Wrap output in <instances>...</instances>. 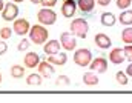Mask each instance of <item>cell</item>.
<instances>
[{
  "instance_id": "cell-1",
  "label": "cell",
  "mask_w": 132,
  "mask_h": 103,
  "mask_svg": "<svg viewBox=\"0 0 132 103\" xmlns=\"http://www.w3.org/2000/svg\"><path fill=\"white\" fill-rule=\"evenodd\" d=\"M48 37H49V33L45 28V25L37 23V25L31 26V29H29V40L32 42L34 45H45L48 42Z\"/></svg>"
},
{
  "instance_id": "cell-2",
  "label": "cell",
  "mask_w": 132,
  "mask_h": 103,
  "mask_svg": "<svg viewBox=\"0 0 132 103\" xmlns=\"http://www.w3.org/2000/svg\"><path fill=\"white\" fill-rule=\"evenodd\" d=\"M69 29H71V33L74 35H77V37H80V38H86L88 31H89V25H88L86 19H81V17H80V19H75V20L71 22Z\"/></svg>"
},
{
  "instance_id": "cell-3",
  "label": "cell",
  "mask_w": 132,
  "mask_h": 103,
  "mask_svg": "<svg viewBox=\"0 0 132 103\" xmlns=\"http://www.w3.org/2000/svg\"><path fill=\"white\" fill-rule=\"evenodd\" d=\"M74 62H75V65H78L81 68H86L92 62V52L88 48L75 49V52H74Z\"/></svg>"
},
{
  "instance_id": "cell-4",
  "label": "cell",
  "mask_w": 132,
  "mask_h": 103,
  "mask_svg": "<svg viewBox=\"0 0 132 103\" xmlns=\"http://www.w3.org/2000/svg\"><path fill=\"white\" fill-rule=\"evenodd\" d=\"M37 20H38V23H42L45 26H49V25L55 23L57 14H55V11L49 9V8H43V9H40L37 12Z\"/></svg>"
},
{
  "instance_id": "cell-5",
  "label": "cell",
  "mask_w": 132,
  "mask_h": 103,
  "mask_svg": "<svg viewBox=\"0 0 132 103\" xmlns=\"http://www.w3.org/2000/svg\"><path fill=\"white\" fill-rule=\"evenodd\" d=\"M19 15V8L14 2H9L5 5L3 11H2V19L6 20V22H14Z\"/></svg>"
},
{
  "instance_id": "cell-6",
  "label": "cell",
  "mask_w": 132,
  "mask_h": 103,
  "mask_svg": "<svg viewBox=\"0 0 132 103\" xmlns=\"http://www.w3.org/2000/svg\"><path fill=\"white\" fill-rule=\"evenodd\" d=\"M12 29H14L15 34H19L20 37H23V35L29 34L31 25H29V22H28L26 19H15L14 23H12Z\"/></svg>"
},
{
  "instance_id": "cell-7",
  "label": "cell",
  "mask_w": 132,
  "mask_h": 103,
  "mask_svg": "<svg viewBox=\"0 0 132 103\" xmlns=\"http://www.w3.org/2000/svg\"><path fill=\"white\" fill-rule=\"evenodd\" d=\"M60 43H62V48L65 51H75V46H77V42L74 38V35L69 34V33H62L60 35Z\"/></svg>"
},
{
  "instance_id": "cell-8",
  "label": "cell",
  "mask_w": 132,
  "mask_h": 103,
  "mask_svg": "<svg viewBox=\"0 0 132 103\" xmlns=\"http://www.w3.org/2000/svg\"><path fill=\"white\" fill-rule=\"evenodd\" d=\"M75 11H77V2L75 0H63L62 3V14L66 19H71L75 15Z\"/></svg>"
},
{
  "instance_id": "cell-9",
  "label": "cell",
  "mask_w": 132,
  "mask_h": 103,
  "mask_svg": "<svg viewBox=\"0 0 132 103\" xmlns=\"http://www.w3.org/2000/svg\"><path fill=\"white\" fill-rule=\"evenodd\" d=\"M109 60L114 63V65H120L126 60V56H125V49L123 48H115L109 52Z\"/></svg>"
},
{
  "instance_id": "cell-10",
  "label": "cell",
  "mask_w": 132,
  "mask_h": 103,
  "mask_svg": "<svg viewBox=\"0 0 132 103\" xmlns=\"http://www.w3.org/2000/svg\"><path fill=\"white\" fill-rule=\"evenodd\" d=\"M89 68H91V71H95V72H106L108 71V60L104 57H97L91 62Z\"/></svg>"
},
{
  "instance_id": "cell-11",
  "label": "cell",
  "mask_w": 132,
  "mask_h": 103,
  "mask_svg": "<svg viewBox=\"0 0 132 103\" xmlns=\"http://www.w3.org/2000/svg\"><path fill=\"white\" fill-rule=\"evenodd\" d=\"M94 42H95V45L98 46L100 49H109V48L112 46V40H111V38H109L106 34H103V33L95 34V37H94Z\"/></svg>"
},
{
  "instance_id": "cell-12",
  "label": "cell",
  "mask_w": 132,
  "mask_h": 103,
  "mask_svg": "<svg viewBox=\"0 0 132 103\" xmlns=\"http://www.w3.org/2000/svg\"><path fill=\"white\" fill-rule=\"evenodd\" d=\"M60 48H62V43L57 42V40H48L43 46V51L45 54L48 56H54V54H59L60 52Z\"/></svg>"
},
{
  "instance_id": "cell-13",
  "label": "cell",
  "mask_w": 132,
  "mask_h": 103,
  "mask_svg": "<svg viewBox=\"0 0 132 103\" xmlns=\"http://www.w3.org/2000/svg\"><path fill=\"white\" fill-rule=\"evenodd\" d=\"M38 72L42 74V77H45V78H49V77H52V74H54V65L52 63H49L48 60L46 62H40L38 63Z\"/></svg>"
},
{
  "instance_id": "cell-14",
  "label": "cell",
  "mask_w": 132,
  "mask_h": 103,
  "mask_svg": "<svg viewBox=\"0 0 132 103\" xmlns=\"http://www.w3.org/2000/svg\"><path fill=\"white\" fill-rule=\"evenodd\" d=\"M23 63H25L26 68L34 69V68L38 66V63H40V57H38L37 52H28V54L25 56V59H23Z\"/></svg>"
},
{
  "instance_id": "cell-15",
  "label": "cell",
  "mask_w": 132,
  "mask_h": 103,
  "mask_svg": "<svg viewBox=\"0 0 132 103\" xmlns=\"http://www.w3.org/2000/svg\"><path fill=\"white\" fill-rule=\"evenodd\" d=\"M46 60H48L49 63H52V65H57V66H63V65L66 63V60H68V56H66V52H59V54L49 56Z\"/></svg>"
},
{
  "instance_id": "cell-16",
  "label": "cell",
  "mask_w": 132,
  "mask_h": 103,
  "mask_svg": "<svg viewBox=\"0 0 132 103\" xmlns=\"http://www.w3.org/2000/svg\"><path fill=\"white\" fill-rule=\"evenodd\" d=\"M115 22H117V17L112 14V12H103L101 14V17H100V23L103 25V26H114L115 25Z\"/></svg>"
},
{
  "instance_id": "cell-17",
  "label": "cell",
  "mask_w": 132,
  "mask_h": 103,
  "mask_svg": "<svg viewBox=\"0 0 132 103\" xmlns=\"http://www.w3.org/2000/svg\"><path fill=\"white\" fill-rule=\"evenodd\" d=\"M95 0H78L77 2V6L83 11V12H91L94 8H95Z\"/></svg>"
},
{
  "instance_id": "cell-18",
  "label": "cell",
  "mask_w": 132,
  "mask_h": 103,
  "mask_svg": "<svg viewBox=\"0 0 132 103\" xmlns=\"http://www.w3.org/2000/svg\"><path fill=\"white\" fill-rule=\"evenodd\" d=\"M83 83L88 85V86H95V85L100 83L98 75H95L94 72H85L83 74Z\"/></svg>"
},
{
  "instance_id": "cell-19",
  "label": "cell",
  "mask_w": 132,
  "mask_h": 103,
  "mask_svg": "<svg viewBox=\"0 0 132 103\" xmlns=\"http://www.w3.org/2000/svg\"><path fill=\"white\" fill-rule=\"evenodd\" d=\"M118 22L125 26H131L132 25V9H125L120 15H118Z\"/></svg>"
},
{
  "instance_id": "cell-20",
  "label": "cell",
  "mask_w": 132,
  "mask_h": 103,
  "mask_svg": "<svg viewBox=\"0 0 132 103\" xmlns=\"http://www.w3.org/2000/svg\"><path fill=\"white\" fill-rule=\"evenodd\" d=\"M26 83L29 86H38V85H42V74L40 72L38 74H29L26 77Z\"/></svg>"
},
{
  "instance_id": "cell-21",
  "label": "cell",
  "mask_w": 132,
  "mask_h": 103,
  "mask_svg": "<svg viewBox=\"0 0 132 103\" xmlns=\"http://www.w3.org/2000/svg\"><path fill=\"white\" fill-rule=\"evenodd\" d=\"M121 40L125 45H132V26H126L121 31Z\"/></svg>"
},
{
  "instance_id": "cell-22",
  "label": "cell",
  "mask_w": 132,
  "mask_h": 103,
  "mask_svg": "<svg viewBox=\"0 0 132 103\" xmlns=\"http://www.w3.org/2000/svg\"><path fill=\"white\" fill-rule=\"evenodd\" d=\"M25 68L26 66H20V65H12L11 66V75L14 78H22L25 75Z\"/></svg>"
},
{
  "instance_id": "cell-23",
  "label": "cell",
  "mask_w": 132,
  "mask_h": 103,
  "mask_svg": "<svg viewBox=\"0 0 132 103\" xmlns=\"http://www.w3.org/2000/svg\"><path fill=\"white\" fill-rule=\"evenodd\" d=\"M115 80H117V83H120V85H128L129 75H128L126 72H123V71H118V72L115 74Z\"/></svg>"
},
{
  "instance_id": "cell-24",
  "label": "cell",
  "mask_w": 132,
  "mask_h": 103,
  "mask_svg": "<svg viewBox=\"0 0 132 103\" xmlns=\"http://www.w3.org/2000/svg\"><path fill=\"white\" fill-rule=\"evenodd\" d=\"M69 83H71V78H69L68 75H59L57 80H55V85L60 86V88H63V86H69Z\"/></svg>"
},
{
  "instance_id": "cell-25",
  "label": "cell",
  "mask_w": 132,
  "mask_h": 103,
  "mask_svg": "<svg viewBox=\"0 0 132 103\" xmlns=\"http://www.w3.org/2000/svg\"><path fill=\"white\" fill-rule=\"evenodd\" d=\"M12 31H14V29H11L9 26H3V28H0V37H2L3 40H8V38L12 35Z\"/></svg>"
},
{
  "instance_id": "cell-26",
  "label": "cell",
  "mask_w": 132,
  "mask_h": 103,
  "mask_svg": "<svg viewBox=\"0 0 132 103\" xmlns=\"http://www.w3.org/2000/svg\"><path fill=\"white\" fill-rule=\"evenodd\" d=\"M29 43H31V40H28V38H23L19 45H17V49L20 51V52H25V51H28V48H29Z\"/></svg>"
},
{
  "instance_id": "cell-27",
  "label": "cell",
  "mask_w": 132,
  "mask_h": 103,
  "mask_svg": "<svg viewBox=\"0 0 132 103\" xmlns=\"http://www.w3.org/2000/svg\"><path fill=\"white\" fill-rule=\"evenodd\" d=\"M131 3H132V0H117V8L125 11V9H128L131 6Z\"/></svg>"
},
{
  "instance_id": "cell-28",
  "label": "cell",
  "mask_w": 132,
  "mask_h": 103,
  "mask_svg": "<svg viewBox=\"0 0 132 103\" xmlns=\"http://www.w3.org/2000/svg\"><path fill=\"white\" fill-rule=\"evenodd\" d=\"M123 49H125V56H126V60L132 62V45H126Z\"/></svg>"
},
{
  "instance_id": "cell-29",
  "label": "cell",
  "mask_w": 132,
  "mask_h": 103,
  "mask_svg": "<svg viewBox=\"0 0 132 103\" xmlns=\"http://www.w3.org/2000/svg\"><path fill=\"white\" fill-rule=\"evenodd\" d=\"M57 2L59 0H42V5H43V8H54L57 5Z\"/></svg>"
},
{
  "instance_id": "cell-30",
  "label": "cell",
  "mask_w": 132,
  "mask_h": 103,
  "mask_svg": "<svg viewBox=\"0 0 132 103\" xmlns=\"http://www.w3.org/2000/svg\"><path fill=\"white\" fill-rule=\"evenodd\" d=\"M6 51H8V45H6V43L2 40V42H0V56H3Z\"/></svg>"
},
{
  "instance_id": "cell-31",
  "label": "cell",
  "mask_w": 132,
  "mask_h": 103,
  "mask_svg": "<svg viewBox=\"0 0 132 103\" xmlns=\"http://www.w3.org/2000/svg\"><path fill=\"white\" fill-rule=\"evenodd\" d=\"M97 3H98L100 6H108L109 3H111V0H95Z\"/></svg>"
},
{
  "instance_id": "cell-32",
  "label": "cell",
  "mask_w": 132,
  "mask_h": 103,
  "mask_svg": "<svg viewBox=\"0 0 132 103\" xmlns=\"http://www.w3.org/2000/svg\"><path fill=\"white\" fill-rule=\"evenodd\" d=\"M126 74H128L129 77H132V62H131V63H129V66L126 68Z\"/></svg>"
},
{
  "instance_id": "cell-33",
  "label": "cell",
  "mask_w": 132,
  "mask_h": 103,
  "mask_svg": "<svg viewBox=\"0 0 132 103\" xmlns=\"http://www.w3.org/2000/svg\"><path fill=\"white\" fill-rule=\"evenodd\" d=\"M31 3H34V5H40L42 3V0H29Z\"/></svg>"
},
{
  "instance_id": "cell-34",
  "label": "cell",
  "mask_w": 132,
  "mask_h": 103,
  "mask_svg": "<svg viewBox=\"0 0 132 103\" xmlns=\"http://www.w3.org/2000/svg\"><path fill=\"white\" fill-rule=\"evenodd\" d=\"M3 8H5V3H3V0H0V12L3 11Z\"/></svg>"
},
{
  "instance_id": "cell-35",
  "label": "cell",
  "mask_w": 132,
  "mask_h": 103,
  "mask_svg": "<svg viewBox=\"0 0 132 103\" xmlns=\"http://www.w3.org/2000/svg\"><path fill=\"white\" fill-rule=\"evenodd\" d=\"M14 3H22V2H25V0H12Z\"/></svg>"
},
{
  "instance_id": "cell-36",
  "label": "cell",
  "mask_w": 132,
  "mask_h": 103,
  "mask_svg": "<svg viewBox=\"0 0 132 103\" xmlns=\"http://www.w3.org/2000/svg\"><path fill=\"white\" fill-rule=\"evenodd\" d=\"M0 83H2V72H0Z\"/></svg>"
}]
</instances>
